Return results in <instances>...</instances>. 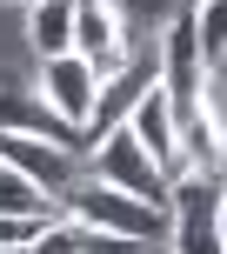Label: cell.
<instances>
[{"label":"cell","instance_id":"52a82bcc","mask_svg":"<svg viewBox=\"0 0 227 254\" xmlns=\"http://www.w3.org/2000/svg\"><path fill=\"white\" fill-rule=\"evenodd\" d=\"M120 127L154 154V167H161L167 181H180V147H174V140H180V121H174V101L161 94V80H154V87L140 94L134 107H127V121H120Z\"/></svg>","mask_w":227,"mask_h":254},{"label":"cell","instance_id":"5bb4252c","mask_svg":"<svg viewBox=\"0 0 227 254\" xmlns=\"http://www.w3.org/2000/svg\"><path fill=\"white\" fill-rule=\"evenodd\" d=\"M214 234H221V254H227V181H221V207H214Z\"/></svg>","mask_w":227,"mask_h":254},{"label":"cell","instance_id":"6da1fadb","mask_svg":"<svg viewBox=\"0 0 227 254\" xmlns=\"http://www.w3.org/2000/svg\"><path fill=\"white\" fill-rule=\"evenodd\" d=\"M60 207L80 221V228L127 234V241H140V248H161L167 234H174V214H167V207H147V201H134V194L107 188V181H87V174L60 194Z\"/></svg>","mask_w":227,"mask_h":254},{"label":"cell","instance_id":"7c38bea8","mask_svg":"<svg viewBox=\"0 0 227 254\" xmlns=\"http://www.w3.org/2000/svg\"><path fill=\"white\" fill-rule=\"evenodd\" d=\"M187 27H194V47H201V67L221 74L227 67V0H187Z\"/></svg>","mask_w":227,"mask_h":254},{"label":"cell","instance_id":"7a4b0ae2","mask_svg":"<svg viewBox=\"0 0 227 254\" xmlns=\"http://www.w3.org/2000/svg\"><path fill=\"white\" fill-rule=\"evenodd\" d=\"M87 181H107V188L134 194V201H147V207H167V194H174V181L154 167V154L140 147L127 127H114V134H101L87 147ZM167 214H174V207H167Z\"/></svg>","mask_w":227,"mask_h":254},{"label":"cell","instance_id":"4fadbf2b","mask_svg":"<svg viewBox=\"0 0 227 254\" xmlns=\"http://www.w3.org/2000/svg\"><path fill=\"white\" fill-rule=\"evenodd\" d=\"M114 13H120V27L134 34V47H154L161 27L180 13V0H114Z\"/></svg>","mask_w":227,"mask_h":254},{"label":"cell","instance_id":"277c9868","mask_svg":"<svg viewBox=\"0 0 227 254\" xmlns=\"http://www.w3.org/2000/svg\"><path fill=\"white\" fill-rule=\"evenodd\" d=\"M74 54L94 67V80H114L140 47H134V34L120 27L114 0H74Z\"/></svg>","mask_w":227,"mask_h":254},{"label":"cell","instance_id":"8992f818","mask_svg":"<svg viewBox=\"0 0 227 254\" xmlns=\"http://www.w3.org/2000/svg\"><path fill=\"white\" fill-rule=\"evenodd\" d=\"M0 161L20 167L34 188H47V194H54V201H60V194L74 188L80 174H87V161H80V154L54 147V140H34V134H0Z\"/></svg>","mask_w":227,"mask_h":254},{"label":"cell","instance_id":"ba28073f","mask_svg":"<svg viewBox=\"0 0 227 254\" xmlns=\"http://www.w3.org/2000/svg\"><path fill=\"white\" fill-rule=\"evenodd\" d=\"M0 134H34V140H54V147H67V154H80V161H87L80 127H67L34 87H0Z\"/></svg>","mask_w":227,"mask_h":254},{"label":"cell","instance_id":"2e32d148","mask_svg":"<svg viewBox=\"0 0 227 254\" xmlns=\"http://www.w3.org/2000/svg\"><path fill=\"white\" fill-rule=\"evenodd\" d=\"M13 7H34V0H13Z\"/></svg>","mask_w":227,"mask_h":254},{"label":"cell","instance_id":"5b68a950","mask_svg":"<svg viewBox=\"0 0 227 254\" xmlns=\"http://www.w3.org/2000/svg\"><path fill=\"white\" fill-rule=\"evenodd\" d=\"M34 94H40L67 127H80V140H87V114H94V101H101V80H94V67L80 61V54H54V61H40Z\"/></svg>","mask_w":227,"mask_h":254},{"label":"cell","instance_id":"8fae6325","mask_svg":"<svg viewBox=\"0 0 227 254\" xmlns=\"http://www.w3.org/2000/svg\"><path fill=\"white\" fill-rule=\"evenodd\" d=\"M60 214H67V207L54 201L47 188H34L20 167L0 161V221H60Z\"/></svg>","mask_w":227,"mask_h":254},{"label":"cell","instance_id":"3957f363","mask_svg":"<svg viewBox=\"0 0 227 254\" xmlns=\"http://www.w3.org/2000/svg\"><path fill=\"white\" fill-rule=\"evenodd\" d=\"M154 61H161V94L174 101V121L194 114V107H207V67H201V47H194V27H187V7L174 13V20L161 27V40H154Z\"/></svg>","mask_w":227,"mask_h":254},{"label":"cell","instance_id":"30bf717a","mask_svg":"<svg viewBox=\"0 0 227 254\" xmlns=\"http://www.w3.org/2000/svg\"><path fill=\"white\" fill-rule=\"evenodd\" d=\"M27 47H34L40 61L74 54V0H34V7H27Z\"/></svg>","mask_w":227,"mask_h":254},{"label":"cell","instance_id":"9c48e42d","mask_svg":"<svg viewBox=\"0 0 227 254\" xmlns=\"http://www.w3.org/2000/svg\"><path fill=\"white\" fill-rule=\"evenodd\" d=\"M180 174H201V181H227L221 174V114H214V101L207 107H194V114H180Z\"/></svg>","mask_w":227,"mask_h":254},{"label":"cell","instance_id":"9a60e30c","mask_svg":"<svg viewBox=\"0 0 227 254\" xmlns=\"http://www.w3.org/2000/svg\"><path fill=\"white\" fill-rule=\"evenodd\" d=\"M221 174H227V114H221Z\"/></svg>","mask_w":227,"mask_h":254},{"label":"cell","instance_id":"e0dca14e","mask_svg":"<svg viewBox=\"0 0 227 254\" xmlns=\"http://www.w3.org/2000/svg\"><path fill=\"white\" fill-rule=\"evenodd\" d=\"M147 254H167V248H147Z\"/></svg>","mask_w":227,"mask_h":254}]
</instances>
